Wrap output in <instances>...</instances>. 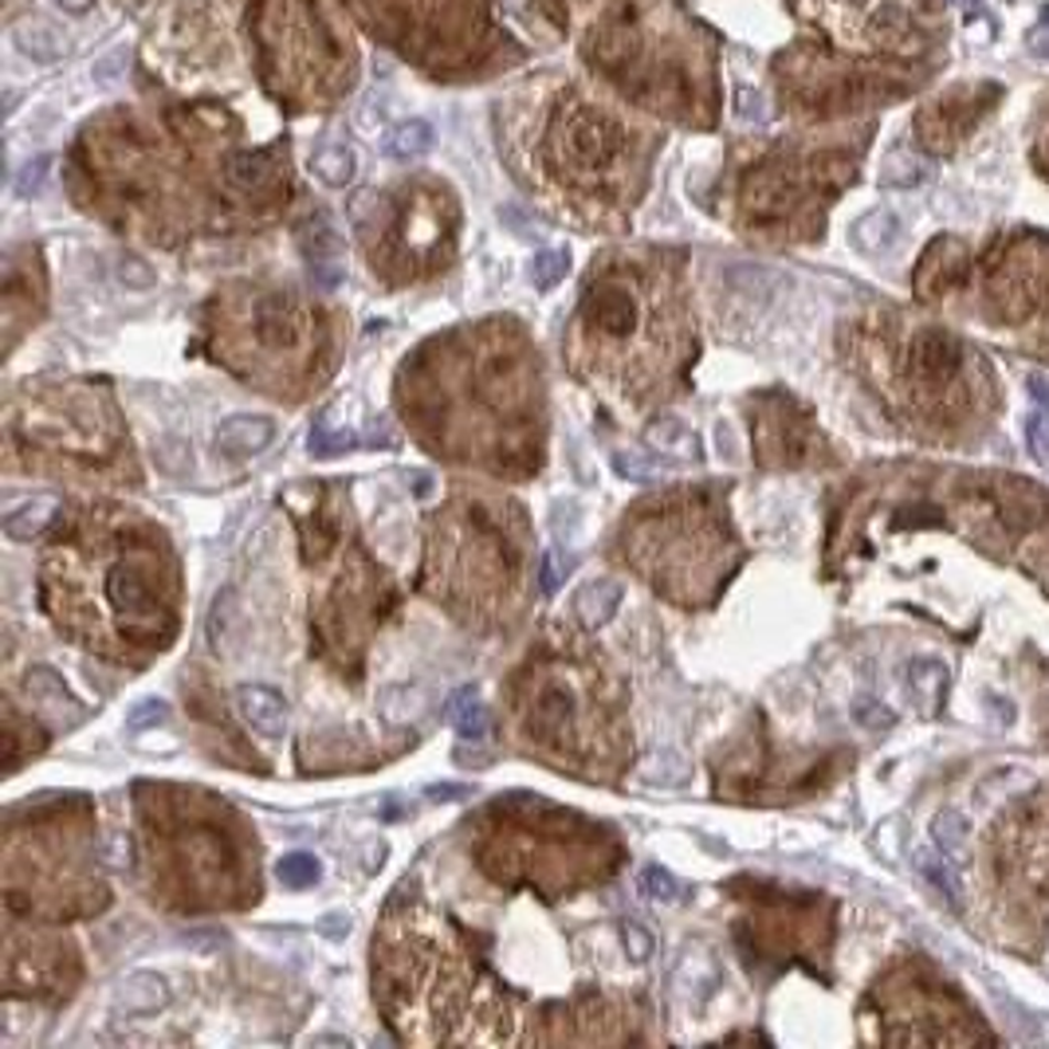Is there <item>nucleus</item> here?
<instances>
[{"instance_id": "obj_32", "label": "nucleus", "mask_w": 1049, "mask_h": 1049, "mask_svg": "<svg viewBox=\"0 0 1049 1049\" xmlns=\"http://www.w3.org/2000/svg\"><path fill=\"white\" fill-rule=\"evenodd\" d=\"M897 236H900V221L897 213H888V208H873L869 216H861V221L853 225V244L861 251H873V256L892 248Z\"/></svg>"}, {"instance_id": "obj_23", "label": "nucleus", "mask_w": 1049, "mask_h": 1049, "mask_svg": "<svg viewBox=\"0 0 1049 1049\" xmlns=\"http://www.w3.org/2000/svg\"><path fill=\"white\" fill-rule=\"evenodd\" d=\"M236 708H240L244 724H248L256 736L279 739L288 731V704H283L279 692L264 688V684H244V688L236 692Z\"/></svg>"}, {"instance_id": "obj_47", "label": "nucleus", "mask_w": 1049, "mask_h": 1049, "mask_svg": "<svg viewBox=\"0 0 1049 1049\" xmlns=\"http://www.w3.org/2000/svg\"><path fill=\"white\" fill-rule=\"evenodd\" d=\"M1026 44H1030L1034 55H1041V60H1049V9H1041L1038 24L1030 28V36H1026Z\"/></svg>"}, {"instance_id": "obj_49", "label": "nucleus", "mask_w": 1049, "mask_h": 1049, "mask_svg": "<svg viewBox=\"0 0 1049 1049\" xmlns=\"http://www.w3.org/2000/svg\"><path fill=\"white\" fill-rule=\"evenodd\" d=\"M955 4H960V9H967V12L978 9V0H955Z\"/></svg>"}, {"instance_id": "obj_14", "label": "nucleus", "mask_w": 1049, "mask_h": 1049, "mask_svg": "<svg viewBox=\"0 0 1049 1049\" xmlns=\"http://www.w3.org/2000/svg\"><path fill=\"white\" fill-rule=\"evenodd\" d=\"M736 900L743 905L736 920V940L747 960H814L829 943V905L814 897H794L762 880H736Z\"/></svg>"}, {"instance_id": "obj_42", "label": "nucleus", "mask_w": 1049, "mask_h": 1049, "mask_svg": "<svg viewBox=\"0 0 1049 1049\" xmlns=\"http://www.w3.org/2000/svg\"><path fill=\"white\" fill-rule=\"evenodd\" d=\"M736 118L747 126H762L767 118H771V107H767V99H762L759 90L751 87H739L736 90Z\"/></svg>"}, {"instance_id": "obj_29", "label": "nucleus", "mask_w": 1049, "mask_h": 1049, "mask_svg": "<svg viewBox=\"0 0 1049 1049\" xmlns=\"http://www.w3.org/2000/svg\"><path fill=\"white\" fill-rule=\"evenodd\" d=\"M311 170L323 185L342 189L354 181V173H358V158H354V150H350L346 142H323V146H314Z\"/></svg>"}, {"instance_id": "obj_6", "label": "nucleus", "mask_w": 1049, "mask_h": 1049, "mask_svg": "<svg viewBox=\"0 0 1049 1049\" xmlns=\"http://www.w3.org/2000/svg\"><path fill=\"white\" fill-rule=\"evenodd\" d=\"M138 853L153 905L236 912L260 900V842L225 799L178 782H138Z\"/></svg>"}, {"instance_id": "obj_25", "label": "nucleus", "mask_w": 1049, "mask_h": 1049, "mask_svg": "<svg viewBox=\"0 0 1049 1049\" xmlns=\"http://www.w3.org/2000/svg\"><path fill=\"white\" fill-rule=\"evenodd\" d=\"M12 44H17L20 55L36 63H55L67 55V36L47 17H20L12 24Z\"/></svg>"}, {"instance_id": "obj_7", "label": "nucleus", "mask_w": 1049, "mask_h": 1049, "mask_svg": "<svg viewBox=\"0 0 1049 1049\" xmlns=\"http://www.w3.org/2000/svg\"><path fill=\"white\" fill-rule=\"evenodd\" d=\"M531 555L523 503L460 488L425 523L421 590L472 633H507L527 613Z\"/></svg>"}, {"instance_id": "obj_30", "label": "nucleus", "mask_w": 1049, "mask_h": 1049, "mask_svg": "<svg viewBox=\"0 0 1049 1049\" xmlns=\"http://www.w3.org/2000/svg\"><path fill=\"white\" fill-rule=\"evenodd\" d=\"M55 515H60V500L36 495V500H28L24 507H17V512L4 520V535L17 538V543H32L36 535H44V527Z\"/></svg>"}, {"instance_id": "obj_1", "label": "nucleus", "mask_w": 1049, "mask_h": 1049, "mask_svg": "<svg viewBox=\"0 0 1049 1049\" xmlns=\"http://www.w3.org/2000/svg\"><path fill=\"white\" fill-rule=\"evenodd\" d=\"M397 413L425 452L527 480L547 452V382L515 319L460 327L413 350L397 370Z\"/></svg>"}, {"instance_id": "obj_8", "label": "nucleus", "mask_w": 1049, "mask_h": 1049, "mask_svg": "<svg viewBox=\"0 0 1049 1049\" xmlns=\"http://www.w3.org/2000/svg\"><path fill=\"white\" fill-rule=\"evenodd\" d=\"M475 869L500 888H527L543 900L606 885L625 861L610 825L538 794H503L464 822Z\"/></svg>"}, {"instance_id": "obj_12", "label": "nucleus", "mask_w": 1049, "mask_h": 1049, "mask_svg": "<svg viewBox=\"0 0 1049 1049\" xmlns=\"http://www.w3.org/2000/svg\"><path fill=\"white\" fill-rule=\"evenodd\" d=\"M95 857V810L83 794H44L4 825V912L24 924L87 920L110 905Z\"/></svg>"}, {"instance_id": "obj_41", "label": "nucleus", "mask_w": 1049, "mask_h": 1049, "mask_svg": "<svg viewBox=\"0 0 1049 1049\" xmlns=\"http://www.w3.org/2000/svg\"><path fill=\"white\" fill-rule=\"evenodd\" d=\"M920 873H924V877L932 880L948 900L960 897V880H955V873H951V861H940V857H932V853H920Z\"/></svg>"}, {"instance_id": "obj_2", "label": "nucleus", "mask_w": 1049, "mask_h": 1049, "mask_svg": "<svg viewBox=\"0 0 1049 1049\" xmlns=\"http://www.w3.org/2000/svg\"><path fill=\"white\" fill-rule=\"evenodd\" d=\"M40 606L72 645L115 664H146L178 638V550L142 512L118 503L72 507L47 538Z\"/></svg>"}, {"instance_id": "obj_13", "label": "nucleus", "mask_w": 1049, "mask_h": 1049, "mask_svg": "<svg viewBox=\"0 0 1049 1049\" xmlns=\"http://www.w3.org/2000/svg\"><path fill=\"white\" fill-rule=\"evenodd\" d=\"M394 610L397 590L386 570L366 555L358 538L342 543L339 566H334L331 582L314 598L311 610L314 656L327 668H334V676H342V681L346 676L350 681H362L370 641H374V633L386 625V618Z\"/></svg>"}, {"instance_id": "obj_44", "label": "nucleus", "mask_w": 1049, "mask_h": 1049, "mask_svg": "<svg viewBox=\"0 0 1049 1049\" xmlns=\"http://www.w3.org/2000/svg\"><path fill=\"white\" fill-rule=\"evenodd\" d=\"M641 888H645L649 897H656V900H673L676 897V880L668 877L664 869H645V873H641Z\"/></svg>"}, {"instance_id": "obj_17", "label": "nucleus", "mask_w": 1049, "mask_h": 1049, "mask_svg": "<svg viewBox=\"0 0 1049 1049\" xmlns=\"http://www.w3.org/2000/svg\"><path fill=\"white\" fill-rule=\"evenodd\" d=\"M291 520L299 527V543H303V563L307 566H323L346 543V500L339 488H331L327 480L314 484H299L283 495Z\"/></svg>"}, {"instance_id": "obj_27", "label": "nucleus", "mask_w": 1049, "mask_h": 1049, "mask_svg": "<svg viewBox=\"0 0 1049 1049\" xmlns=\"http://www.w3.org/2000/svg\"><path fill=\"white\" fill-rule=\"evenodd\" d=\"M4 747H9V771H20V762L28 759V754H36L47 747V736L40 731L36 724H32V716H20L17 704H4Z\"/></svg>"}, {"instance_id": "obj_35", "label": "nucleus", "mask_w": 1049, "mask_h": 1049, "mask_svg": "<svg viewBox=\"0 0 1049 1049\" xmlns=\"http://www.w3.org/2000/svg\"><path fill=\"white\" fill-rule=\"evenodd\" d=\"M449 719L457 724V731L464 739H484L488 736V711H484V704L475 699L472 688H464V692H457V696H452Z\"/></svg>"}, {"instance_id": "obj_31", "label": "nucleus", "mask_w": 1049, "mask_h": 1049, "mask_svg": "<svg viewBox=\"0 0 1049 1049\" xmlns=\"http://www.w3.org/2000/svg\"><path fill=\"white\" fill-rule=\"evenodd\" d=\"M932 837H935V849L948 857V861L963 865L967 861V849H971V825L967 817L960 814V810H940L932 822Z\"/></svg>"}, {"instance_id": "obj_43", "label": "nucleus", "mask_w": 1049, "mask_h": 1049, "mask_svg": "<svg viewBox=\"0 0 1049 1049\" xmlns=\"http://www.w3.org/2000/svg\"><path fill=\"white\" fill-rule=\"evenodd\" d=\"M44 178H47V158H32V162L20 170L17 193H20V197H36L40 185H44Z\"/></svg>"}, {"instance_id": "obj_40", "label": "nucleus", "mask_w": 1049, "mask_h": 1049, "mask_svg": "<svg viewBox=\"0 0 1049 1049\" xmlns=\"http://www.w3.org/2000/svg\"><path fill=\"white\" fill-rule=\"evenodd\" d=\"M649 440H661V449L681 452V457H699V440L692 437L684 425H676V421L653 425V429H649Z\"/></svg>"}, {"instance_id": "obj_48", "label": "nucleus", "mask_w": 1049, "mask_h": 1049, "mask_svg": "<svg viewBox=\"0 0 1049 1049\" xmlns=\"http://www.w3.org/2000/svg\"><path fill=\"white\" fill-rule=\"evenodd\" d=\"M55 4H60L63 12H72V17H83V12H90L95 0H55Z\"/></svg>"}, {"instance_id": "obj_22", "label": "nucleus", "mask_w": 1049, "mask_h": 1049, "mask_svg": "<svg viewBox=\"0 0 1049 1049\" xmlns=\"http://www.w3.org/2000/svg\"><path fill=\"white\" fill-rule=\"evenodd\" d=\"M963 268H967V251L960 240H935L924 251V260L916 268V296L920 299H940L960 283Z\"/></svg>"}, {"instance_id": "obj_33", "label": "nucleus", "mask_w": 1049, "mask_h": 1049, "mask_svg": "<svg viewBox=\"0 0 1049 1049\" xmlns=\"http://www.w3.org/2000/svg\"><path fill=\"white\" fill-rule=\"evenodd\" d=\"M386 150L394 153L397 162H409V158H421V153L432 150V126L425 118H405V122L394 126Z\"/></svg>"}, {"instance_id": "obj_11", "label": "nucleus", "mask_w": 1049, "mask_h": 1049, "mask_svg": "<svg viewBox=\"0 0 1049 1049\" xmlns=\"http://www.w3.org/2000/svg\"><path fill=\"white\" fill-rule=\"evenodd\" d=\"M339 319L288 291H244L216 299L205 323V350L251 389L276 402H303L339 366Z\"/></svg>"}, {"instance_id": "obj_16", "label": "nucleus", "mask_w": 1049, "mask_h": 1049, "mask_svg": "<svg viewBox=\"0 0 1049 1049\" xmlns=\"http://www.w3.org/2000/svg\"><path fill=\"white\" fill-rule=\"evenodd\" d=\"M751 409V445L762 468H806L825 460V440L814 429L810 413L790 394H759L747 402Z\"/></svg>"}, {"instance_id": "obj_4", "label": "nucleus", "mask_w": 1049, "mask_h": 1049, "mask_svg": "<svg viewBox=\"0 0 1049 1049\" xmlns=\"http://www.w3.org/2000/svg\"><path fill=\"white\" fill-rule=\"evenodd\" d=\"M507 727L523 754L586 782H621L633 762L625 684L578 629H550L503 684Z\"/></svg>"}, {"instance_id": "obj_39", "label": "nucleus", "mask_w": 1049, "mask_h": 1049, "mask_svg": "<svg viewBox=\"0 0 1049 1049\" xmlns=\"http://www.w3.org/2000/svg\"><path fill=\"white\" fill-rule=\"evenodd\" d=\"M354 440H358L354 432H350V429L334 432L331 421L323 417V421H319V425L311 429V452H314V457H339V452L354 449Z\"/></svg>"}, {"instance_id": "obj_24", "label": "nucleus", "mask_w": 1049, "mask_h": 1049, "mask_svg": "<svg viewBox=\"0 0 1049 1049\" xmlns=\"http://www.w3.org/2000/svg\"><path fill=\"white\" fill-rule=\"evenodd\" d=\"M276 440V421L271 417H256V413H236L216 429V452L225 457H256Z\"/></svg>"}, {"instance_id": "obj_3", "label": "nucleus", "mask_w": 1049, "mask_h": 1049, "mask_svg": "<svg viewBox=\"0 0 1049 1049\" xmlns=\"http://www.w3.org/2000/svg\"><path fill=\"white\" fill-rule=\"evenodd\" d=\"M374 1003L409 1046H503L523 1041L515 998L475 955L472 935L397 897L374 932Z\"/></svg>"}, {"instance_id": "obj_9", "label": "nucleus", "mask_w": 1049, "mask_h": 1049, "mask_svg": "<svg viewBox=\"0 0 1049 1049\" xmlns=\"http://www.w3.org/2000/svg\"><path fill=\"white\" fill-rule=\"evenodd\" d=\"M4 464L72 484L138 488L122 413L103 382H28L4 409Z\"/></svg>"}, {"instance_id": "obj_37", "label": "nucleus", "mask_w": 1049, "mask_h": 1049, "mask_svg": "<svg viewBox=\"0 0 1049 1049\" xmlns=\"http://www.w3.org/2000/svg\"><path fill=\"white\" fill-rule=\"evenodd\" d=\"M566 268H570V251H566V248H547V251H538L535 264H531V283H535L538 291L555 288L558 279L566 276Z\"/></svg>"}, {"instance_id": "obj_5", "label": "nucleus", "mask_w": 1049, "mask_h": 1049, "mask_svg": "<svg viewBox=\"0 0 1049 1049\" xmlns=\"http://www.w3.org/2000/svg\"><path fill=\"white\" fill-rule=\"evenodd\" d=\"M563 350L578 382L625 409H649L688 389L696 331L681 291L621 260L590 276Z\"/></svg>"}, {"instance_id": "obj_21", "label": "nucleus", "mask_w": 1049, "mask_h": 1049, "mask_svg": "<svg viewBox=\"0 0 1049 1049\" xmlns=\"http://www.w3.org/2000/svg\"><path fill=\"white\" fill-rule=\"evenodd\" d=\"M299 248H303V260L311 268V279L323 291L339 288L342 279V240L334 233V225L327 221V213L307 216V225L299 228Z\"/></svg>"}, {"instance_id": "obj_26", "label": "nucleus", "mask_w": 1049, "mask_h": 1049, "mask_svg": "<svg viewBox=\"0 0 1049 1049\" xmlns=\"http://www.w3.org/2000/svg\"><path fill=\"white\" fill-rule=\"evenodd\" d=\"M225 178L240 193H264V189H271L279 181V162L268 150H240L228 158Z\"/></svg>"}, {"instance_id": "obj_46", "label": "nucleus", "mask_w": 1049, "mask_h": 1049, "mask_svg": "<svg viewBox=\"0 0 1049 1049\" xmlns=\"http://www.w3.org/2000/svg\"><path fill=\"white\" fill-rule=\"evenodd\" d=\"M162 719H165V708H162V704H158V699H146L142 708H138L135 716L126 719V727H130V731H142V727L162 724Z\"/></svg>"}, {"instance_id": "obj_45", "label": "nucleus", "mask_w": 1049, "mask_h": 1049, "mask_svg": "<svg viewBox=\"0 0 1049 1049\" xmlns=\"http://www.w3.org/2000/svg\"><path fill=\"white\" fill-rule=\"evenodd\" d=\"M853 716L861 719L865 727H892V711H885L880 704H873V699H857V704H853Z\"/></svg>"}, {"instance_id": "obj_28", "label": "nucleus", "mask_w": 1049, "mask_h": 1049, "mask_svg": "<svg viewBox=\"0 0 1049 1049\" xmlns=\"http://www.w3.org/2000/svg\"><path fill=\"white\" fill-rule=\"evenodd\" d=\"M621 598H625L621 582H613V578H598V582H586L582 590L575 593V613L586 621V625H606V621L621 610Z\"/></svg>"}, {"instance_id": "obj_18", "label": "nucleus", "mask_w": 1049, "mask_h": 1049, "mask_svg": "<svg viewBox=\"0 0 1049 1049\" xmlns=\"http://www.w3.org/2000/svg\"><path fill=\"white\" fill-rule=\"evenodd\" d=\"M625 146L621 126L610 115L590 107H570L558 115L555 130H550V153L558 158V165L575 173H598L613 162Z\"/></svg>"}, {"instance_id": "obj_10", "label": "nucleus", "mask_w": 1049, "mask_h": 1049, "mask_svg": "<svg viewBox=\"0 0 1049 1049\" xmlns=\"http://www.w3.org/2000/svg\"><path fill=\"white\" fill-rule=\"evenodd\" d=\"M613 558L664 601L708 610L743 558L727 520V488L684 484L638 500L618 523Z\"/></svg>"}, {"instance_id": "obj_19", "label": "nucleus", "mask_w": 1049, "mask_h": 1049, "mask_svg": "<svg viewBox=\"0 0 1049 1049\" xmlns=\"http://www.w3.org/2000/svg\"><path fill=\"white\" fill-rule=\"evenodd\" d=\"M963 374V346L955 334L940 331V327H924L916 331L912 342L905 346L900 358V382L908 386V394L935 402L948 394Z\"/></svg>"}, {"instance_id": "obj_34", "label": "nucleus", "mask_w": 1049, "mask_h": 1049, "mask_svg": "<svg viewBox=\"0 0 1049 1049\" xmlns=\"http://www.w3.org/2000/svg\"><path fill=\"white\" fill-rule=\"evenodd\" d=\"M118 1003L126 1006V1014H150L165 1003V983L158 975H135L122 983Z\"/></svg>"}, {"instance_id": "obj_20", "label": "nucleus", "mask_w": 1049, "mask_h": 1049, "mask_svg": "<svg viewBox=\"0 0 1049 1049\" xmlns=\"http://www.w3.org/2000/svg\"><path fill=\"white\" fill-rule=\"evenodd\" d=\"M563 1018H550L547 1010V1030H535L531 1041H638L641 1034L633 1030L629 1014L610 998H582L578 1006H555Z\"/></svg>"}, {"instance_id": "obj_15", "label": "nucleus", "mask_w": 1049, "mask_h": 1049, "mask_svg": "<svg viewBox=\"0 0 1049 1049\" xmlns=\"http://www.w3.org/2000/svg\"><path fill=\"white\" fill-rule=\"evenodd\" d=\"M83 983L79 948L52 924H24L9 920L4 935V995L60 1003L72 998Z\"/></svg>"}, {"instance_id": "obj_38", "label": "nucleus", "mask_w": 1049, "mask_h": 1049, "mask_svg": "<svg viewBox=\"0 0 1049 1049\" xmlns=\"http://www.w3.org/2000/svg\"><path fill=\"white\" fill-rule=\"evenodd\" d=\"M276 873L288 888H307L319 880V857H311V853H291V857L279 861Z\"/></svg>"}, {"instance_id": "obj_36", "label": "nucleus", "mask_w": 1049, "mask_h": 1049, "mask_svg": "<svg viewBox=\"0 0 1049 1049\" xmlns=\"http://www.w3.org/2000/svg\"><path fill=\"white\" fill-rule=\"evenodd\" d=\"M928 173H932L928 170V162H920L916 153L897 150V153H888V162H885V185H900V189L920 185Z\"/></svg>"}]
</instances>
